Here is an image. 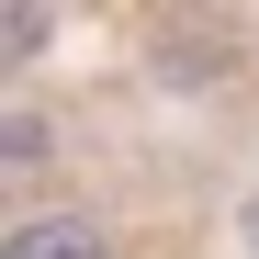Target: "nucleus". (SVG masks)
Returning <instances> with one entry per match:
<instances>
[{"label": "nucleus", "instance_id": "f257e3e1", "mask_svg": "<svg viewBox=\"0 0 259 259\" xmlns=\"http://www.w3.org/2000/svg\"><path fill=\"white\" fill-rule=\"evenodd\" d=\"M0 259H102V237H91V226H23Z\"/></svg>", "mask_w": 259, "mask_h": 259}, {"label": "nucleus", "instance_id": "f03ea898", "mask_svg": "<svg viewBox=\"0 0 259 259\" xmlns=\"http://www.w3.org/2000/svg\"><path fill=\"white\" fill-rule=\"evenodd\" d=\"M248 237H259V203H248Z\"/></svg>", "mask_w": 259, "mask_h": 259}]
</instances>
